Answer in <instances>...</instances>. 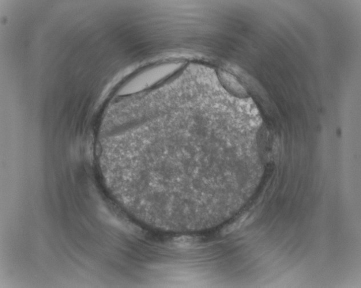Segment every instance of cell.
<instances>
[{
    "label": "cell",
    "mask_w": 361,
    "mask_h": 288,
    "mask_svg": "<svg viewBox=\"0 0 361 288\" xmlns=\"http://www.w3.org/2000/svg\"><path fill=\"white\" fill-rule=\"evenodd\" d=\"M220 77L221 80L223 82V84L232 92L239 96L245 95L246 94L245 90L231 75L225 73V72H220Z\"/></svg>",
    "instance_id": "cell-1"
}]
</instances>
